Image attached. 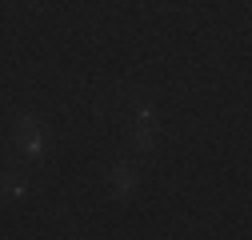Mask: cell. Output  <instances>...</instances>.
<instances>
[{"mask_svg": "<svg viewBox=\"0 0 252 240\" xmlns=\"http://www.w3.org/2000/svg\"><path fill=\"white\" fill-rule=\"evenodd\" d=\"M20 140L28 152H44V128L32 124V120H20Z\"/></svg>", "mask_w": 252, "mask_h": 240, "instance_id": "6da1fadb", "label": "cell"}, {"mask_svg": "<svg viewBox=\"0 0 252 240\" xmlns=\"http://www.w3.org/2000/svg\"><path fill=\"white\" fill-rule=\"evenodd\" d=\"M132 184H136V176L128 172V164H116V192H120V196H128Z\"/></svg>", "mask_w": 252, "mask_h": 240, "instance_id": "7a4b0ae2", "label": "cell"}, {"mask_svg": "<svg viewBox=\"0 0 252 240\" xmlns=\"http://www.w3.org/2000/svg\"><path fill=\"white\" fill-rule=\"evenodd\" d=\"M0 188H4V192H12V196H20V192H24V184H20V180H0Z\"/></svg>", "mask_w": 252, "mask_h": 240, "instance_id": "3957f363", "label": "cell"}]
</instances>
